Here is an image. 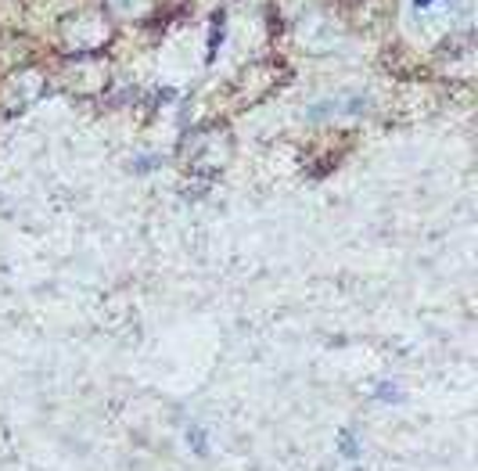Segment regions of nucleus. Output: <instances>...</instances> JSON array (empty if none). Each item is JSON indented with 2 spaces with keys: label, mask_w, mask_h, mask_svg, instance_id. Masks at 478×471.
I'll use <instances>...</instances> for the list:
<instances>
[{
  "label": "nucleus",
  "mask_w": 478,
  "mask_h": 471,
  "mask_svg": "<svg viewBox=\"0 0 478 471\" xmlns=\"http://www.w3.org/2000/svg\"><path fill=\"white\" fill-rule=\"evenodd\" d=\"M341 453H345V457H356V443H352V435H349V432L341 435Z\"/></svg>",
  "instance_id": "1"
}]
</instances>
